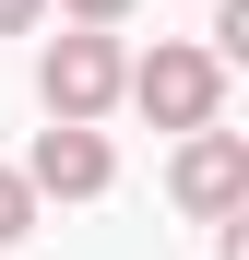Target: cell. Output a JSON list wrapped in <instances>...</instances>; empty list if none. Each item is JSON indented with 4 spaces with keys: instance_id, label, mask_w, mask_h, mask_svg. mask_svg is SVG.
Returning a JSON list of instances; mask_svg holds the SVG:
<instances>
[{
    "instance_id": "cell-1",
    "label": "cell",
    "mask_w": 249,
    "mask_h": 260,
    "mask_svg": "<svg viewBox=\"0 0 249 260\" xmlns=\"http://www.w3.org/2000/svg\"><path fill=\"white\" fill-rule=\"evenodd\" d=\"M119 95H131L154 130H214V95H226V59L214 48H154L119 71Z\"/></svg>"
},
{
    "instance_id": "cell-2",
    "label": "cell",
    "mask_w": 249,
    "mask_h": 260,
    "mask_svg": "<svg viewBox=\"0 0 249 260\" xmlns=\"http://www.w3.org/2000/svg\"><path fill=\"white\" fill-rule=\"evenodd\" d=\"M119 71H131L119 36L107 24H71L60 48H48V71H36V83H48V118H107L119 107Z\"/></svg>"
},
{
    "instance_id": "cell-3",
    "label": "cell",
    "mask_w": 249,
    "mask_h": 260,
    "mask_svg": "<svg viewBox=\"0 0 249 260\" xmlns=\"http://www.w3.org/2000/svg\"><path fill=\"white\" fill-rule=\"evenodd\" d=\"M107 178H119V154H107L95 118H48L36 154H24V189H36V201H95Z\"/></svg>"
},
{
    "instance_id": "cell-4",
    "label": "cell",
    "mask_w": 249,
    "mask_h": 260,
    "mask_svg": "<svg viewBox=\"0 0 249 260\" xmlns=\"http://www.w3.org/2000/svg\"><path fill=\"white\" fill-rule=\"evenodd\" d=\"M237 201H249V142H237V130H190V142H178V213L226 225Z\"/></svg>"
},
{
    "instance_id": "cell-5",
    "label": "cell",
    "mask_w": 249,
    "mask_h": 260,
    "mask_svg": "<svg viewBox=\"0 0 249 260\" xmlns=\"http://www.w3.org/2000/svg\"><path fill=\"white\" fill-rule=\"evenodd\" d=\"M24 225H36V189H24V166H0V248H12Z\"/></svg>"
},
{
    "instance_id": "cell-6",
    "label": "cell",
    "mask_w": 249,
    "mask_h": 260,
    "mask_svg": "<svg viewBox=\"0 0 249 260\" xmlns=\"http://www.w3.org/2000/svg\"><path fill=\"white\" fill-rule=\"evenodd\" d=\"M60 12H71V24H119L131 0H60Z\"/></svg>"
},
{
    "instance_id": "cell-7",
    "label": "cell",
    "mask_w": 249,
    "mask_h": 260,
    "mask_svg": "<svg viewBox=\"0 0 249 260\" xmlns=\"http://www.w3.org/2000/svg\"><path fill=\"white\" fill-rule=\"evenodd\" d=\"M36 12H48V0H0V36H24V24H36Z\"/></svg>"
},
{
    "instance_id": "cell-8",
    "label": "cell",
    "mask_w": 249,
    "mask_h": 260,
    "mask_svg": "<svg viewBox=\"0 0 249 260\" xmlns=\"http://www.w3.org/2000/svg\"><path fill=\"white\" fill-rule=\"evenodd\" d=\"M0 260H12V248H0Z\"/></svg>"
}]
</instances>
